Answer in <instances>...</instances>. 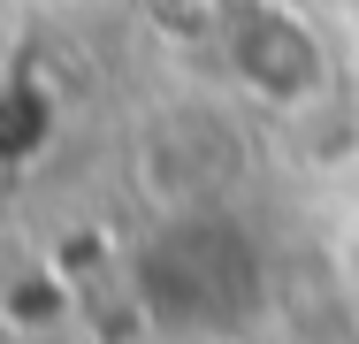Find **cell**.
<instances>
[{
    "mask_svg": "<svg viewBox=\"0 0 359 344\" xmlns=\"http://www.w3.org/2000/svg\"><path fill=\"white\" fill-rule=\"evenodd\" d=\"M138 291H145V314L176 337H229L252 306H260V253L252 237L222 214L215 199L199 206H176L153 237H145V260H138Z\"/></svg>",
    "mask_w": 359,
    "mask_h": 344,
    "instance_id": "6da1fadb",
    "label": "cell"
},
{
    "mask_svg": "<svg viewBox=\"0 0 359 344\" xmlns=\"http://www.w3.org/2000/svg\"><path fill=\"white\" fill-rule=\"evenodd\" d=\"M222 46H229V69L260 92V100H276V107H298V100H313L321 84H329V54H321V39L276 8V0H245L229 23H222Z\"/></svg>",
    "mask_w": 359,
    "mask_h": 344,
    "instance_id": "7a4b0ae2",
    "label": "cell"
}]
</instances>
